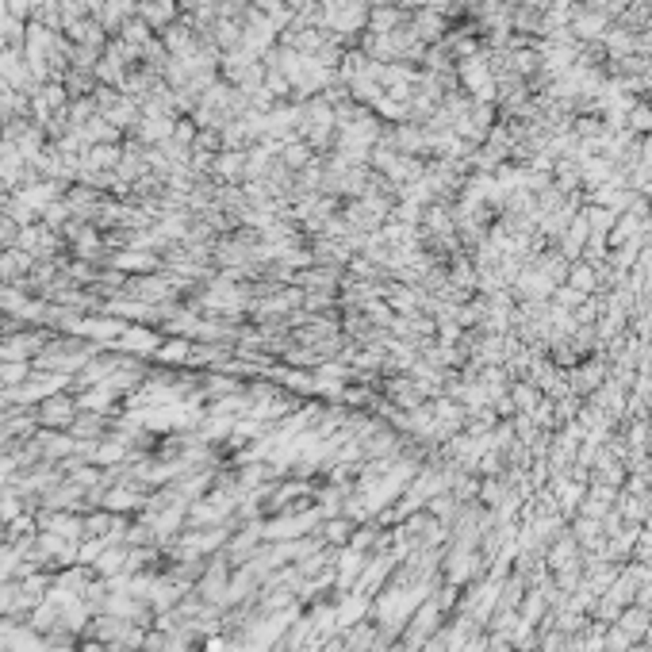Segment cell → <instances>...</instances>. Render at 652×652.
Segmentation results:
<instances>
[{
    "label": "cell",
    "mask_w": 652,
    "mask_h": 652,
    "mask_svg": "<svg viewBox=\"0 0 652 652\" xmlns=\"http://www.w3.org/2000/svg\"><path fill=\"white\" fill-rule=\"evenodd\" d=\"M353 534H357V529H353V522H349V518H330V522L322 526V537H326L330 545H346V541H353Z\"/></svg>",
    "instance_id": "277c9868"
},
{
    "label": "cell",
    "mask_w": 652,
    "mask_h": 652,
    "mask_svg": "<svg viewBox=\"0 0 652 652\" xmlns=\"http://www.w3.org/2000/svg\"><path fill=\"white\" fill-rule=\"evenodd\" d=\"M116 269L119 273H158V257L127 250V254H116Z\"/></svg>",
    "instance_id": "3957f363"
},
{
    "label": "cell",
    "mask_w": 652,
    "mask_h": 652,
    "mask_svg": "<svg viewBox=\"0 0 652 652\" xmlns=\"http://www.w3.org/2000/svg\"><path fill=\"white\" fill-rule=\"evenodd\" d=\"M215 169L223 177H234V181H238V177L246 173V158H242V154H223V158L215 161Z\"/></svg>",
    "instance_id": "5b68a950"
},
{
    "label": "cell",
    "mask_w": 652,
    "mask_h": 652,
    "mask_svg": "<svg viewBox=\"0 0 652 652\" xmlns=\"http://www.w3.org/2000/svg\"><path fill=\"white\" fill-rule=\"evenodd\" d=\"M77 407H81L77 395H69V391H50V395L39 403V422H43V426H73V422H77Z\"/></svg>",
    "instance_id": "6da1fadb"
},
{
    "label": "cell",
    "mask_w": 652,
    "mask_h": 652,
    "mask_svg": "<svg viewBox=\"0 0 652 652\" xmlns=\"http://www.w3.org/2000/svg\"><path fill=\"white\" fill-rule=\"evenodd\" d=\"M135 12H138L135 0H108V4L100 8V23L111 27V31H123V23L135 20Z\"/></svg>",
    "instance_id": "7a4b0ae2"
},
{
    "label": "cell",
    "mask_w": 652,
    "mask_h": 652,
    "mask_svg": "<svg viewBox=\"0 0 652 652\" xmlns=\"http://www.w3.org/2000/svg\"><path fill=\"white\" fill-rule=\"evenodd\" d=\"M8 8H12L15 15H23V12H27V0H8Z\"/></svg>",
    "instance_id": "8992f818"
}]
</instances>
